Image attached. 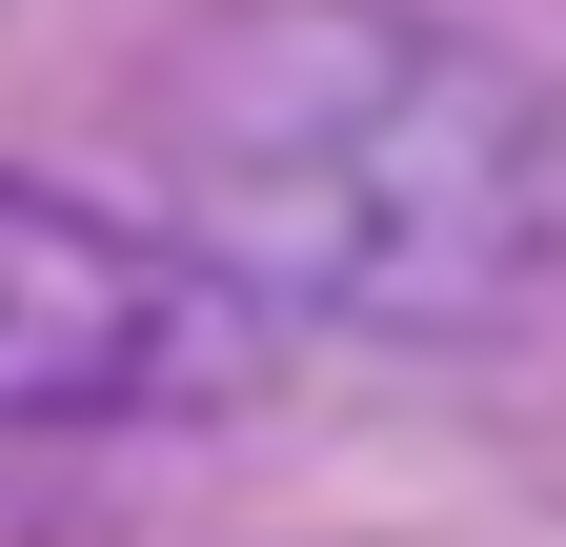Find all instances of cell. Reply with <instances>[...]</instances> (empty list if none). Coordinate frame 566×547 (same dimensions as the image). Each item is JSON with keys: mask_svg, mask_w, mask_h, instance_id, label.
<instances>
[{"mask_svg": "<svg viewBox=\"0 0 566 547\" xmlns=\"http://www.w3.org/2000/svg\"><path fill=\"white\" fill-rule=\"evenodd\" d=\"M283 324L182 224L82 183H0V426H223Z\"/></svg>", "mask_w": 566, "mask_h": 547, "instance_id": "obj_2", "label": "cell"}, {"mask_svg": "<svg viewBox=\"0 0 566 547\" xmlns=\"http://www.w3.org/2000/svg\"><path fill=\"white\" fill-rule=\"evenodd\" d=\"M163 224L263 324L546 345L566 324V82L446 0H223L163 82Z\"/></svg>", "mask_w": 566, "mask_h": 547, "instance_id": "obj_1", "label": "cell"}]
</instances>
